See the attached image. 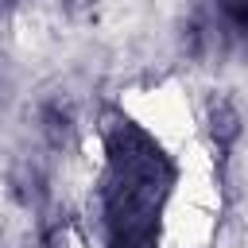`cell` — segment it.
<instances>
[{"label":"cell","instance_id":"cell-1","mask_svg":"<svg viewBox=\"0 0 248 248\" xmlns=\"http://www.w3.org/2000/svg\"><path fill=\"white\" fill-rule=\"evenodd\" d=\"M205 120H209V136H213L217 147H229V143L240 140V112H236L229 101H213Z\"/></svg>","mask_w":248,"mask_h":248}]
</instances>
